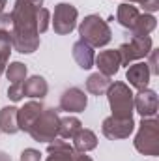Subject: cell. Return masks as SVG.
Listing matches in <instances>:
<instances>
[{
    "instance_id": "obj_4",
    "label": "cell",
    "mask_w": 159,
    "mask_h": 161,
    "mask_svg": "<svg viewBox=\"0 0 159 161\" xmlns=\"http://www.w3.org/2000/svg\"><path fill=\"white\" fill-rule=\"evenodd\" d=\"M133 144L139 154L156 158L159 154V122L156 118H142Z\"/></svg>"
},
{
    "instance_id": "obj_30",
    "label": "cell",
    "mask_w": 159,
    "mask_h": 161,
    "mask_svg": "<svg viewBox=\"0 0 159 161\" xmlns=\"http://www.w3.org/2000/svg\"><path fill=\"white\" fill-rule=\"evenodd\" d=\"M73 161H94L90 156H86V154H82V152H75L73 154Z\"/></svg>"
},
{
    "instance_id": "obj_2",
    "label": "cell",
    "mask_w": 159,
    "mask_h": 161,
    "mask_svg": "<svg viewBox=\"0 0 159 161\" xmlns=\"http://www.w3.org/2000/svg\"><path fill=\"white\" fill-rule=\"evenodd\" d=\"M79 36L84 43H88L90 47H105L109 45V41L112 40V32L111 26L107 25V21L96 13L86 15L79 25Z\"/></svg>"
},
{
    "instance_id": "obj_11",
    "label": "cell",
    "mask_w": 159,
    "mask_h": 161,
    "mask_svg": "<svg viewBox=\"0 0 159 161\" xmlns=\"http://www.w3.org/2000/svg\"><path fill=\"white\" fill-rule=\"evenodd\" d=\"M94 64L97 66V71L107 75V77H112L116 75L122 66L120 62V54L116 49H107V51H101L96 58H94Z\"/></svg>"
},
{
    "instance_id": "obj_29",
    "label": "cell",
    "mask_w": 159,
    "mask_h": 161,
    "mask_svg": "<svg viewBox=\"0 0 159 161\" xmlns=\"http://www.w3.org/2000/svg\"><path fill=\"white\" fill-rule=\"evenodd\" d=\"M150 54V62H146V66H148V69H150V73L152 75H157L159 73V68H157V51H150L148 53Z\"/></svg>"
},
{
    "instance_id": "obj_5",
    "label": "cell",
    "mask_w": 159,
    "mask_h": 161,
    "mask_svg": "<svg viewBox=\"0 0 159 161\" xmlns=\"http://www.w3.org/2000/svg\"><path fill=\"white\" fill-rule=\"evenodd\" d=\"M58 125H60L58 111H54L51 107H43L40 116L34 120V124L30 125V129L26 133L38 142H51L58 137Z\"/></svg>"
},
{
    "instance_id": "obj_10",
    "label": "cell",
    "mask_w": 159,
    "mask_h": 161,
    "mask_svg": "<svg viewBox=\"0 0 159 161\" xmlns=\"http://www.w3.org/2000/svg\"><path fill=\"white\" fill-rule=\"evenodd\" d=\"M157 94L152 88H144L139 90L137 94H133V109L142 116V118H154L157 114Z\"/></svg>"
},
{
    "instance_id": "obj_13",
    "label": "cell",
    "mask_w": 159,
    "mask_h": 161,
    "mask_svg": "<svg viewBox=\"0 0 159 161\" xmlns=\"http://www.w3.org/2000/svg\"><path fill=\"white\" fill-rule=\"evenodd\" d=\"M43 103L41 101H36V99H32V101H28V103H25L19 111H17V124H19V131H28L30 129V125L34 124V120L40 116V113L43 111Z\"/></svg>"
},
{
    "instance_id": "obj_17",
    "label": "cell",
    "mask_w": 159,
    "mask_h": 161,
    "mask_svg": "<svg viewBox=\"0 0 159 161\" xmlns=\"http://www.w3.org/2000/svg\"><path fill=\"white\" fill-rule=\"evenodd\" d=\"M71 141H73L71 146L75 148V152L88 154V152H92V150L97 148V135L92 129H86V127H80Z\"/></svg>"
},
{
    "instance_id": "obj_19",
    "label": "cell",
    "mask_w": 159,
    "mask_h": 161,
    "mask_svg": "<svg viewBox=\"0 0 159 161\" xmlns=\"http://www.w3.org/2000/svg\"><path fill=\"white\" fill-rule=\"evenodd\" d=\"M17 107H2L0 109V131L6 135H13L19 131L17 124Z\"/></svg>"
},
{
    "instance_id": "obj_9",
    "label": "cell",
    "mask_w": 159,
    "mask_h": 161,
    "mask_svg": "<svg viewBox=\"0 0 159 161\" xmlns=\"http://www.w3.org/2000/svg\"><path fill=\"white\" fill-rule=\"evenodd\" d=\"M88 105V96L84 94V90H80L79 86H71V88H66L60 96V101H58V109L60 111H66L68 114H73V113H82Z\"/></svg>"
},
{
    "instance_id": "obj_21",
    "label": "cell",
    "mask_w": 159,
    "mask_h": 161,
    "mask_svg": "<svg viewBox=\"0 0 159 161\" xmlns=\"http://www.w3.org/2000/svg\"><path fill=\"white\" fill-rule=\"evenodd\" d=\"M139 15H140L139 8H137V6H133V4H129V2L120 4L118 11H116V19H118V23L123 26V28H127V30L135 25V21H137V17H139Z\"/></svg>"
},
{
    "instance_id": "obj_22",
    "label": "cell",
    "mask_w": 159,
    "mask_h": 161,
    "mask_svg": "<svg viewBox=\"0 0 159 161\" xmlns=\"http://www.w3.org/2000/svg\"><path fill=\"white\" fill-rule=\"evenodd\" d=\"M82 127V124L77 116H66V118H60V125H58V137L62 139H73L75 133Z\"/></svg>"
},
{
    "instance_id": "obj_3",
    "label": "cell",
    "mask_w": 159,
    "mask_h": 161,
    "mask_svg": "<svg viewBox=\"0 0 159 161\" xmlns=\"http://www.w3.org/2000/svg\"><path fill=\"white\" fill-rule=\"evenodd\" d=\"M107 99H109V107L112 111L111 116L114 118H133V92L129 88V84L114 80L111 82L109 90H107Z\"/></svg>"
},
{
    "instance_id": "obj_14",
    "label": "cell",
    "mask_w": 159,
    "mask_h": 161,
    "mask_svg": "<svg viewBox=\"0 0 159 161\" xmlns=\"http://www.w3.org/2000/svg\"><path fill=\"white\" fill-rule=\"evenodd\" d=\"M47 152H49V156H47L45 161H73L75 148L69 142H66V141H62V139L56 137L54 141L49 142Z\"/></svg>"
},
{
    "instance_id": "obj_1",
    "label": "cell",
    "mask_w": 159,
    "mask_h": 161,
    "mask_svg": "<svg viewBox=\"0 0 159 161\" xmlns=\"http://www.w3.org/2000/svg\"><path fill=\"white\" fill-rule=\"evenodd\" d=\"M43 8V0H15L11 9V47L21 54H32L40 49L38 11Z\"/></svg>"
},
{
    "instance_id": "obj_26",
    "label": "cell",
    "mask_w": 159,
    "mask_h": 161,
    "mask_svg": "<svg viewBox=\"0 0 159 161\" xmlns=\"http://www.w3.org/2000/svg\"><path fill=\"white\" fill-rule=\"evenodd\" d=\"M8 97L11 99V101H21L23 97H25V94H23V82H13V84H9V88H8Z\"/></svg>"
},
{
    "instance_id": "obj_28",
    "label": "cell",
    "mask_w": 159,
    "mask_h": 161,
    "mask_svg": "<svg viewBox=\"0 0 159 161\" xmlns=\"http://www.w3.org/2000/svg\"><path fill=\"white\" fill-rule=\"evenodd\" d=\"M21 161H41V154L36 148H25L21 152Z\"/></svg>"
},
{
    "instance_id": "obj_8",
    "label": "cell",
    "mask_w": 159,
    "mask_h": 161,
    "mask_svg": "<svg viewBox=\"0 0 159 161\" xmlns=\"http://www.w3.org/2000/svg\"><path fill=\"white\" fill-rule=\"evenodd\" d=\"M135 129V122L133 118H114V116H107L101 124V133L109 139V141H122L127 139Z\"/></svg>"
},
{
    "instance_id": "obj_23",
    "label": "cell",
    "mask_w": 159,
    "mask_h": 161,
    "mask_svg": "<svg viewBox=\"0 0 159 161\" xmlns=\"http://www.w3.org/2000/svg\"><path fill=\"white\" fill-rule=\"evenodd\" d=\"M9 53H11V32L0 30V75L6 71Z\"/></svg>"
},
{
    "instance_id": "obj_20",
    "label": "cell",
    "mask_w": 159,
    "mask_h": 161,
    "mask_svg": "<svg viewBox=\"0 0 159 161\" xmlns=\"http://www.w3.org/2000/svg\"><path fill=\"white\" fill-rule=\"evenodd\" d=\"M111 77L103 75V73H92L88 79H86V90L92 94V96H105L109 86H111Z\"/></svg>"
},
{
    "instance_id": "obj_31",
    "label": "cell",
    "mask_w": 159,
    "mask_h": 161,
    "mask_svg": "<svg viewBox=\"0 0 159 161\" xmlns=\"http://www.w3.org/2000/svg\"><path fill=\"white\" fill-rule=\"evenodd\" d=\"M0 161H11V158H9L4 150H0Z\"/></svg>"
},
{
    "instance_id": "obj_27",
    "label": "cell",
    "mask_w": 159,
    "mask_h": 161,
    "mask_svg": "<svg viewBox=\"0 0 159 161\" xmlns=\"http://www.w3.org/2000/svg\"><path fill=\"white\" fill-rule=\"evenodd\" d=\"M123 2H129V4H139L144 8L146 13H154L159 9V0H123Z\"/></svg>"
},
{
    "instance_id": "obj_12",
    "label": "cell",
    "mask_w": 159,
    "mask_h": 161,
    "mask_svg": "<svg viewBox=\"0 0 159 161\" xmlns=\"http://www.w3.org/2000/svg\"><path fill=\"white\" fill-rule=\"evenodd\" d=\"M150 69L146 66V62H135V64H129L127 66V71H125V79L129 80V84L137 90H144L148 88L150 84Z\"/></svg>"
},
{
    "instance_id": "obj_24",
    "label": "cell",
    "mask_w": 159,
    "mask_h": 161,
    "mask_svg": "<svg viewBox=\"0 0 159 161\" xmlns=\"http://www.w3.org/2000/svg\"><path fill=\"white\" fill-rule=\"evenodd\" d=\"M26 73H28V69L23 62H11L9 66H6V77L11 84L13 82H25Z\"/></svg>"
},
{
    "instance_id": "obj_16",
    "label": "cell",
    "mask_w": 159,
    "mask_h": 161,
    "mask_svg": "<svg viewBox=\"0 0 159 161\" xmlns=\"http://www.w3.org/2000/svg\"><path fill=\"white\" fill-rule=\"evenodd\" d=\"M71 54H73V58H75V62L79 64L80 69H90V68H94V58H96L94 47H90L88 43H84L82 40L73 43Z\"/></svg>"
},
{
    "instance_id": "obj_32",
    "label": "cell",
    "mask_w": 159,
    "mask_h": 161,
    "mask_svg": "<svg viewBox=\"0 0 159 161\" xmlns=\"http://www.w3.org/2000/svg\"><path fill=\"white\" fill-rule=\"evenodd\" d=\"M8 0H0V13H4V8H6Z\"/></svg>"
},
{
    "instance_id": "obj_25",
    "label": "cell",
    "mask_w": 159,
    "mask_h": 161,
    "mask_svg": "<svg viewBox=\"0 0 159 161\" xmlns=\"http://www.w3.org/2000/svg\"><path fill=\"white\" fill-rule=\"evenodd\" d=\"M49 25H51V11L47 8H41L38 11V30H40V34H43L49 28Z\"/></svg>"
},
{
    "instance_id": "obj_7",
    "label": "cell",
    "mask_w": 159,
    "mask_h": 161,
    "mask_svg": "<svg viewBox=\"0 0 159 161\" xmlns=\"http://www.w3.org/2000/svg\"><path fill=\"white\" fill-rule=\"evenodd\" d=\"M77 17L79 11L73 4L68 2H60L54 6V13H52V28L58 36H68L75 30L77 26Z\"/></svg>"
},
{
    "instance_id": "obj_6",
    "label": "cell",
    "mask_w": 159,
    "mask_h": 161,
    "mask_svg": "<svg viewBox=\"0 0 159 161\" xmlns=\"http://www.w3.org/2000/svg\"><path fill=\"white\" fill-rule=\"evenodd\" d=\"M152 47H154V41L150 36H131V41L122 43L116 51L120 54L122 66H129L135 60L146 58L148 53L152 51Z\"/></svg>"
},
{
    "instance_id": "obj_18",
    "label": "cell",
    "mask_w": 159,
    "mask_h": 161,
    "mask_svg": "<svg viewBox=\"0 0 159 161\" xmlns=\"http://www.w3.org/2000/svg\"><path fill=\"white\" fill-rule=\"evenodd\" d=\"M157 26V19L152 13H140L135 21V25L129 28L131 36H150Z\"/></svg>"
},
{
    "instance_id": "obj_15",
    "label": "cell",
    "mask_w": 159,
    "mask_h": 161,
    "mask_svg": "<svg viewBox=\"0 0 159 161\" xmlns=\"http://www.w3.org/2000/svg\"><path fill=\"white\" fill-rule=\"evenodd\" d=\"M47 92H49V84H47L45 77H41V75H32V77L25 79V82H23V94L26 97L41 101L47 96Z\"/></svg>"
}]
</instances>
